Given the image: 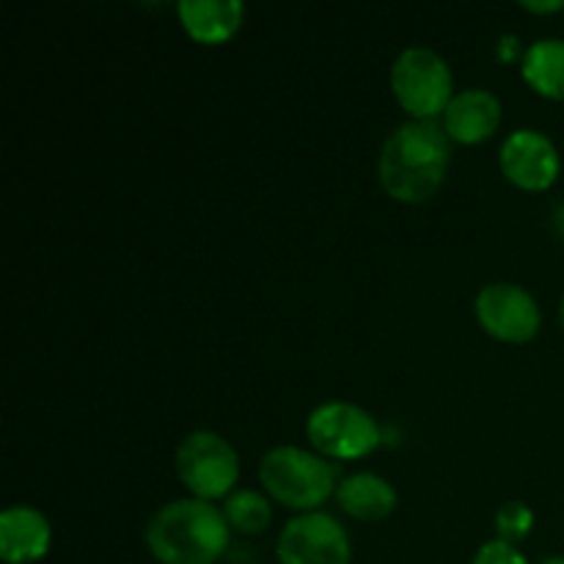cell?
<instances>
[{"label":"cell","instance_id":"12","mask_svg":"<svg viewBox=\"0 0 564 564\" xmlns=\"http://www.w3.org/2000/svg\"><path fill=\"white\" fill-rule=\"evenodd\" d=\"M176 14L187 36L198 44H220L240 31L246 6L240 0H182Z\"/></svg>","mask_w":564,"mask_h":564},{"label":"cell","instance_id":"6","mask_svg":"<svg viewBox=\"0 0 564 564\" xmlns=\"http://www.w3.org/2000/svg\"><path fill=\"white\" fill-rule=\"evenodd\" d=\"M306 435L314 449L334 460H361L380 446V427L352 402H325L308 416Z\"/></svg>","mask_w":564,"mask_h":564},{"label":"cell","instance_id":"10","mask_svg":"<svg viewBox=\"0 0 564 564\" xmlns=\"http://www.w3.org/2000/svg\"><path fill=\"white\" fill-rule=\"evenodd\" d=\"M501 124V102L494 91L485 88H466V91L455 94L444 113V132L449 141L463 143V147H474L488 138Z\"/></svg>","mask_w":564,"mask_h":564},{"label":"cell","instance_id":"8","mask_svg":"<svg viewBox=\"0 0 564 564\" xmlns=\"http://www.w3.org/2000/svg\"><path fill=\"white\" fill-rule=\"evenodd\" d=\"M279 564H350L352 545L347 529L328 512H303L279 534Z\"/></svg>","mask_w":564,"mask_h":564},{"label":"cell","instance_id":"13","mask_svg":"<svg viewBox=\"0 0 564 564\" xmlns=\"http://www.w3.org/2000/svg\"><path fill=\"white\" fill-rule=\"evenodd\" d=\"M336 501L356 521L375 523L397 510V490L380 474L361 471L341 479L339 488H336Z\"/></svg>","mask_w":564,"mask_h":564},{"label":"cell","instance_id":"1","mask_svg":"<svg viewBox=\"0 0 564 564\" xmlns=\"http://www.w3.org/2000/svg\"><path fill=\"white\" fill-rule=\"evenodd\" d=\"M449 158V135L435 121H405L380 149V182L397 202L422 204L444 185Z\"/></svg>","mask_w":564,"mask_h":564},{"label":"cell","instance_id":"9","mask_svg":"<svg viewBox=\"0 0 564 564\" xmlns=\"http://www.w3.org/2000/svg\"><path fill=\"white\" fill-rule=\"evenodd\" d=\"M501 174L516 187L543 193L560 180L562 158L556 143L540 130H516L501 143Z\"/></svg>","mask_w":564,"mask_h":564},{"label":"cell","instance_id":"18","mask_svg":"<svg viewBox=\"0 0 564 564\" xmlns=\"http://www.w3.org/2000/svg\"><path fill=\"white\" fill-rule=\"evenodd\" d=\"M523 9L527 11H538V14H551V11H562L564 3L562 0H545V3H534V0H523Z\"/></svg>","mask_w":564,"mask_h":564},{"label":"cell","instance_id":"4","mask_svg":"<svg viewBox=\"0 0 564 564\" xmlns=\"http://www.w3.org/2000/svg\"><path fill=\"white\" fill-rule=\"evenodd\" d=\"M452 69L441 53L430 47H408L391 66V91L411 121H433L446 113L455 99Z\"/></svg>","mask_w":564,"mask_h":564},{"label":"cell","instance_id":"3","mask_svg":"<svg viewBox=\"0 0 564 564\" xmlns=\"http://www.w3.org/2000/svg\"><path fill=\"white\" fill-rule=\"evenodd\" d=\"M259 482L279 505L314 512L336 494V468L301 446H275L259 460Z\"/></svg>","mask_w":564,"mask_h":564},{"label":"cell","instance_id":"11","mask_svg":"<svg viewBox=\"0 0 564 564\" xmlns=\"http://www.w3.org/2000/svg\"><path fill=\"white\" fill-rule=\"evenodd\" d=\"M53 545L50 521L33 507H9L0 516V560L6 564H33Z\"/></svg>","mask_w":564,"mask_h":564},{"label":"cell","instance_id":"20","mask_svg":"<svg viewBox=\"0 0 564 564\" xmlns=\"http://www.w3.org/2000/svg\"><path fill=\"white\" fill-rule=\"evenodd\" d=\"M560 319H562V328H564V295H562V303H560Z\"/></svg>","mask_w":564,"mask_h":564},{"label":"cell","instance_id":"17","mask_svg":"<svg viewBox=\"0 0 564 564\" xmlns=\"http://www.w3.org/2000/svg\"><path fill=\"white\" fill-rule=\"evenodd\" d=\"M471 564H529L527 556L516 549L512 543H505V540H490L482 549L474 554Z\"/></svg>","mask_w":564,"mask_h":564},{"label":"cell","instance_id":"16","mask_svg":"<svg viewBox=\"0 0 564 564\" xmlns=\"http://www.w3.org/2000/svg\"><path fill=\"white\" fill-rule=\"evenodd\" d=\"M532 529L534 512L523 501H507L496 512V532H499V540H505V543H521V540L532 534Z\"/></svg>","mask_w":564,"mask_h":564},{"label":"cell","instance_id":"5","mask_svg":"<svg viewBox=\"0 0 564 564\" xmlns=\"http://www.w3.org/2000/svg\"><path fill=\"white\" fill-rule=\"evenodd\" d=\"M176 477L191 499H224L240 479V457L224 435L196 430L176 449Z\"/></svg>","mask_w":564,"mask_h":564},{"label":"cell","instance_id":"15","mask_svg":"<svg viewBox=\"0 0 564 564\" xmlns=\"http://www.w3.org/2000/svg\"><path fill=\"white\" fill-rule=\"evenodd\" d=\"M224 516L229 527L237 529L240 534H262L273 521L270 501L257 490H235L226 499Z\"/></svg>","mask_w":564,"mask_h":564},{"label":"cell","instance_id":"19","mask_svg":"<svg viewBox=\"0 0 564 564\" xmlns=\"http://www.w3.org/2000/svg\"><path fill=\"white\" fill-rule=\"evenodd\" d=\"M543 564H564V556H551V560H545Z\"/></svg>","mask_w":564,"mask_h":564},{"label":"cell","instance_id":"2","mask_svg":"<svg viewBox=\"0 0 564 564\" xmlns=\"http://www.w3.org/2000/svg\"><path fill=\"white\" fill-rule=\"evenodd\" d=\"M229 521L213 501L180 499L147 527V549L160 564H215L229 549Z\"/></svg>","mask_w":564,"mask_h":564},{"label":"cell","instance_id":"7","mask_svg":"<svg viewBox=\"0 0 564 564\" xmlns=\"http://www.w3.org/2000/svg\"><path fill=\"white\" fill-rule=\"evenodd\" d=\"M474 314L485 334L507 345H527L540 334V325H543L538 301L523 286L510 284V281L482 286L474 301Z\"/></svg>","mask_w":564,"mask_h":564},{"label":"cell","instance_id":"14","mask_svg":"<svg viewBox=\"0 0 564 564\" xmlns=\"http://www.w3.org/2000/svg\"><path fill=\"white\" fill-rule=\"evenodd\" d=\"M521 75L540 97L564 102V39H540L527 50Z\"/></svg>","mask_w":564,"mask_h":564}]
</instances>
